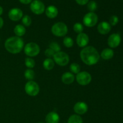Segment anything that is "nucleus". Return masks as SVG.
Returning <instances> with one entry per match:
<instances>
[{"label":"nucleus","instance_id":"nucleus-1","mask_svg":"<svg viewBox=\"0 0 123 123\" xmlns=\"http://www.w3.org/2000/svg\"><path fill=\"white\" fill-rule=\"evenodd\" d=\"M80 56L82 61L88 66L96 64L100 59V55L98 51L92 46L84 48L80 52Z\"/></svg>","mask_w":123,"mask_h":123},{"label":"nucleus","instance_id":"nucleus-2","mask_svg":"<svg viewBox=\"0 0 123 123\" xmlns=\"http://www.w3.org/2000/svg\"><path fill=\"white\" fill-rule=\"evenodd\" d=\"M24 40L18 36L10 37L5 42V48L6 50L13 54L20 52L24 48Z\"/></svg>","mask_w":123,"mask_h":123},{"label":"nucleus","instance_id":"nucleus-3","mask_svg":"<svg viewBox=\"0 0 123 123\" xmlns=\"http://www.w3.org/2000/svg\"><path fill=\"white\" fill-rule=\"evenodd\" d=\"M52 32L54 35L57 37H62L66 35L68 31L67 26L63 22H59L52 26L51 29Z\"/></svg>","mask_w":123,"mask_h":123},{"label":"nucleus","instance_id":"nucleus-4","mask_svg":"<svg viewBox=\"0 0 123 123\" xmlns=\"http://www.w3.org/2000/svg\"><path fill=\"white\" fill-rule=\"evenodd\" d=\"M40 51V47L37 43L30 42L26 44L24 48V52L25 54L28 56H36L38 55Z\"/></svg>","mask_w":123,"mask_h":123},{"label":"nucleus","instance_id":"nucleus-5","mask_svg":"<svg viewBox=\"0 0 123 123\" xmlns=\"http://www.w3.org/2000/svg\"><path fill=\"white\" fill-rule=\"evenodd\" d=\"M54 61L61 66H65L69 62V56L64 52H58L55 53L54 56Z\"/></svg>","mask_w":123,"mask_h":123},{"label":"nucleus","instance_id":"nucleus-6","mask_svg":"<svg viewBox=\"0 0 123 123\" xmlns=\"http://www.w3.org/2000/svg\"><path fill=\"white\" fill-rule=\"evenodd\" d=\"M25 90L26 93L29 96H36L39 92L40 88L36 82L30 80L25 85Z\"/></svg>","mask_w":123,"mask_h":123},{"label":"nucleus","instance_id":"nucleus-7","mask_svg":"<svg viewBox=\"0 0 123 123\" xmlns=\"http://www.w3.org/2000/svg\"><path fill=\"white\" fill-rule=\"evenodd\" d=\"M98 22V16L94 12H89L84 16L83 22L88 27H93Z\"/></svg>","mask_w":123,"mask_h":123},{"label":"nucleus","instance_id":"nucleus-8","mask_svg":"<svg viewBox=\"0 0 123 123\" xmlns=\"http://www.w3.org/2000/svg\"><path fill=\"white\" fill-rule=\"evenodd\" d=\"M76 80L80 85H88L91 81V75L87 72H81L77 74Z\"/></svg>","mask_w":123,"mask_h":123},{"label":"nucleus","instance_id":"nucleus-9","mask_svg":"<svg viewBox=\"0 0 123 123\" xmlns=\"http://www.w3.org/2000/svg\"><path fill=\"white\" fill-rule=\"evenodd\" d=\"M30 9L32 13L39 15L44 12L45 6L42 1L39 0H34L31 2L30 5Z\"/></svg>","mask_w":123,"mask_h":123},{"label":"nucleus","instance_id":"nucleus-10","mask_svg":"<svg viewBox=\"0 0 123 123\" xmlns=\"http://www.w3.org/2000/svg\"><path fill=\"white\" fill-rule=\"evenodd\" d=\"M121 40V36L119 34H112L108 38V44L111 48H115L120 45Z\"/></svg>","mask_w":123,"mask_h":123},{"label":"nucleus","instance_id":"nucleus-11","mask_svg":"<svg viewBox=\"0 0 123 123\" xmlns=\"http://www.w3.org/2000/svg\"><path fill=\"white\" fill-rule=\"evenodd\" d=\"M8 18L13 21H18L22 18L23 12L20 8H12L8 12Z\"/></svg>","mask_w":123,"mask_h":123},{"label":"nucleus","instance_id":"nucleus-12","mask_svg":"<svg viewBox=\"0 0 123 123\" xmlns=\"http://www.w3.org/2000/svg\"><path fill=\"white\" fill-rule=\"evenodd\" d=\"M88 107L86 103L83 102H79L74 106V111L79 115H83L88 111Z\"/></svg>","mask_w":123,"mask_h":123},{"label":"nucleus","instance_id":"nucleus-13","mask_svg":"<svg viewBox=\"0 0 123 123\" xmlns=\"http://www.w3.org/2000/svg\"><path fill=\"white\" fill-rule=\"evenodd\" d=\"M76 43L80 48H84L89 43V37L85 33H80L78 34L76 38Z\"/></svg>","mask_w":123,"mask_h":123},{"label":"nucleus","instance_id":"nucleus-14","mask_svg":"<svg viewBox=\"0 0 123 123\" xmlns=\"http://www.w3.org/2000/svg\"><path fill=\"white\" fill-rule=\"evenodd\" d=\"M111 30V26L109 23L107 22H102L98 24L97 26V30L101 34H107L110 32Z\"/></svg>","mask_w":123,"mask_h":123},{"label":"nucleus","instance_id":"nucleus-15","mask_svg":"<svg viewBox=\"0 0 123 123\" xmlns=\"http://www.w3.org/2000/svg\"><path fill=\"white\" fill-rule=\"evenodd\" d=\"M46 123H58L60 121V116L55 112H49L45 118Z\"/></svg>","mask_w":123,"mask_h":123},{"label":"nucleus","instance_id":"nucleus-16","mask_svg":"<svg viewBox=\"0 0 123 123\" xmlns=\"http://www.w3.org/2000/svg\"><path fill=\"white\" fill-rule=\"evenodd\" d=\"M46 15L50 19H54L57 16L58 14V8L54 6H49L46 9Z\"/></svg>","mask_w":123,"mask_h":123},{"label":"nucleus","instance_id":"nucleus-17","mask_svg":"<svg viewBox=\"0 0 123 123\" xmlns=\"http://www.w3.org/2000/svg\"><path fill=\"white\" fill-rule=\"evenodd\" d=\"M74 79H75V77L74 74L70 72H66L62 74L61 77V80L62 82L67 85L72 84L74 82Z\"/></svg>","mask_w":123,"mask_h":123},{"label":"nucleus","instance_id":"nucleus-18","mask_svg":"<svg viewBox=\"0 0 123 123\" xmlns=\"http://www.w3.org/2000/svg\"><path fill=\"white\" fill-rule=\"evenodd\" d=\"M114 53L112 49H109V48H106L101 53V57L103 59L106 60H110L114 56Z\"/></svg>","mask_w":123,"mask_h":123},{"label":"nucleus","instance_id":"nucleus-19","mask_svg":"<svg viewBox=\"0 0 123 123\" xmlns=\"http://www.w3.org/2000/svg\"><path fill=\"white\" fill-rule=\"evenodd\" d=\"M14 32L18 37L23 36L26 32V29L23 25H17L14 29Z\"/></svg>","mask_w":123,"mask_h":123},{"label":"nucleus","instance_id":"nucleus-20","mask_svg":"<svg viewBox=\"0 0 123 123\" xmlns=\"http://www.w3.org/2000/svg\"><path fill=\"white\" fill-rule=\"evenodd\" d=\"M43 67L47 70H50L54 68L55 66L54 60L51 58H46L43 62Z\"/></svg>","mask_w":123,"mask_h":123},{"label":"nucleus","instance_id":"nucleus-21","mask_svg":"<svg viewBox=\"0 0 123 123\" xmlns=\"http://www.w3.org/2000/svg\"><path fill=\"white\" fill-rule=\"evenodd\" d=\"M68 123H83V120L79 115H72L68 118Z\"/></svg>","mask_w":123,"mask_h":123},{"label":"nucleus","instance_id":"nucleus-22","mask_svg":"<svg viewBox=\"0 0 123 123\" xmlns=\"http://www.w3.org/2000/svg\"><path fill=\"white\" fill-rule=\"evenodd\" d=\"M24 75H25V78L26 79L29 80H32V79H34L35 77V73L32 70L29 68V69L25 70Z\"/></svg>","mask_w":123,"mask_h":123},{"label":"nucleus","instance_id":"nucleus-23","mask_svg":"<svg viewBox=\"0 0 123 123\" xmlns=\"http://www.w3.org/2000/svg\"><path fill=\"white\" fill-rule=\"evenodd\" d=\"M70 70L71 72L75 74H78L80 71V67L78 64L77 63H72L70 66Z\"/></svg>","mask_w":123,"mask_h":123},{"label":"nucleus","instance_id":"nucleus-24","mask_svg":"<svg viewBox=\"0 0 123 123\" xmlns=\"http://www.w3.org/2000/svg\"><path fill=\"white\" fill-rule=\"evenodd\" d=\"M63 43L65 46L70 48L73 46V44H74V42H73V40L71 37H66L63 40Z\"/></svg>","mask_w":123,"mask_h":123},{"label":"nucleus","instance_id":"nucleus-25","mask_svg":"<svg viewBox=\"0 0 123 123\" xmlns=\"http://www.w3.org/2000/svg\"><path fill=\"white\" fill-rule=\"evenodd\" d=\"M25 66L29 68H32L33 67H34L35 64V61L32 58H25Z\"/></svg>","mask_w":123,"mask_h":123},{"label":"nucleus","instance_id":"nucleus-26","mask_svg":"<svg viewBox=\"0 0 123 123\" xmlns=\"http://www.w3.org/2000/svg\"><path fill=\"white\" fill-rule=\"evenodd\" d=\"M22 22L25 26H29L31 25V23H32V19H31V17L29 16L28 15H25L22 19Z\"/></svg>","mask_w":123,"mask_h":123},{"label":"nucleus","instance_id":"nucleus-27","mask_svg":"<svg viewBox=\"0 0 123 123\" xmlns=\"http://www.w3.org/2000/svg\"><path fill=\"white\" fill-rule=\"evenodd\" d=\"M97 8V4L96 1H91L88 3V9L90 12H93Z\"/></svg>","mask_w":123,"mask_h":123},{"label":"nucleus","instance_id":"nucleus-28","mask_svg":"<svg viewBox=\"0 0 123 123\" xmlns=\"http://www.w3.org/2000/svg\"><path fill=\"white\" fill-rule=\"evenodd\" d=\"M73 30L76 33H82L84 30V26L80 23H76L73 26Z\"/></svg>","mask_w":123,"mask_h":123},{"label":"nucleus","instance_id":"nucleus-29","mask_svg":"<svg viewBox=\"0 0 123 123\" xmlns=\"http://www.w3.org/2000/svg\"><path fill=\"white\" fill-rule=\"evenodd\" d=\"M49 48L52 49L55 53L60 52V50H61V48H60V45L56 42H52V43H50L49 44Z\"/></svg>","mask_w":123,"mask_h":123},{"label":"nucleus","instance_id":"nucleus-30","mask_svg":"<svg viewBox=\"0 0 123 123\" xmlns=\"http://www.w3.org/2000/svg\"><path fill=\"white\" fill-rule=\"evenodd\" d=\"M119 21V19L117 16H112L109 19V24L111 26H115L118 24Z\"/></svg>","mask_w":123,"mask_h":123},{"label":"nucleus","instance_id":"nucleus-31","mask_svg":"<svg viewBox=\"0 0 123 123\" xmlns=\"http://www.w3.org/2000/svg\"><path fill=\"white\" fill-rule=\"evenodd\" d=\"M44 54H45V55L47 56V57H49V58H50L52 57V56L54 57L55 52L52 50V49H50V48H48V49H47L46 50H45Z\"/></svg>","mask_w":123,"mask_h":123},{"label":"nucleus","instance_id":"nucleus-32","mask_svg":"<svg viewBox=\"0 0 123 123\" xmlns=\"http://www.w3.org/2000/svg\"><path fill=\"white\" fill-rule=\"evenodd\" d=\"M75 1L78 4L80 5V6H84L88 2L89 0H75Z\"/></svg>","mask_w":123,"mask_h":123},{"label":"nucleus","instance_id":"nucleus-33","mask_svg":"<svg viewBox=\"0 0 123 123\" xmlns=\"http://www.w3.org/2000/svg\"><path fill=\"white\" fill-rule=\"evenodd\" d=\"M19 1L24 4H28L31 3L32 0H19Z\"/></svg>","mask_w":123,"mask_h":123},{"label":"nucleus","instance_id":"nucleus-34","mask_svg":"<svg viewBox=\"0 0 123 123\" xmlns=\"http://www.w3.org/2000/svg\"><path fill=\"white\" fill-rule=\"evenodd\" d=\"M3 25H4V20L3 19H2V18L0 17V29L2 27Z\"/></svg>","mask_w":123,"mask_h":123},{"label":"nucleus","instance_id":"nucleus-35","mask_svg":"<svg viewBox=\"0 0 123 123\" xmlns=\"http://www.w3.org/2000/svg\"><path fill=\"white\" fill-rule=\"evenodd\" d=\"M2 13H3V8L1 6H0V16L2 14Z\"/></svg>","mask_w":123,"mask_h":123},{"label":"nucleus","instance_id":"nucleus-36","mask_svg":"<svg viewBox=\"0 0 123 123\" xmlns=\"http://www.w3.org/2000/svg\"></svg>","mask_w":123,"mask_h":123}]
</instances>
